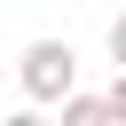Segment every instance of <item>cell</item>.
I'll return each mask as SVG.
<instances>
[{
	"label": "cell",
	"mask_w": 126,
	"mask_h": 126,
	"mask_svg": "<svg viewBox=\"0 0 126 126\" xmlns=\"http://www.w3.org/2000/svg\"><path fill=\"white\" fill-rule=\"evenodd\" d=\"M55 126H110V110H102V94H87V87H79V94L55 110Z\"/></svg>",
	"instance_id": "obj_2"
},
{
	"label": "cell",
	"mask_w": 126,
	"mask_h": 126,
	"mask_svg": "<svg viewBox=\"0 0 126 126\" xmlns=\"http://www.w3.org/2000/svg\"><path fill=\"white\" fill-rule=\"evenodd\" d=\"M110 63L126 71V16H110Z\"/></svg>",
	"instance_id": "obj_4"
},
{
	"label": "cell",
	"mask_w": 126,
	"mask_h": 126,
	"mask_svg": "<svg viewBox=\"0 0 126 126\" xmlns=\"http://www.w3.org/2000/svg\"><path fill=\"white\" fill-rule=\"evenodd\" d=\"M102 110H110V126H126V71H118V79L102 87Z\"/></svg>",
	"instance_id": "obj_3"
},
{
	"label": "cell",
	"mask_w": 126,
	"mask_h": 126,
	"mask_svg": "<svg viewBox=\"0 0 126 126\" xmlns=\"http://www.w3.org/2000/svg\"><path fill=\"white\" fill-rule=\"evenodd\" d=\"M0 126H55V118H47V110H8Z\"/></svg>",
	"instance_id": "obj_5"
},
{
	"label": "cell",
	"mask_w": 126,
	"mask_h": 126,
	"mask_svg": "<svg viewBox=\"0 0 126 126\" xmlns=\"http://www.w3.org/2000/svg\"><path fill=\"white\" fill-rule=\"evenodd\" d=\"M16 79H24V110H63L79 94V55L71 39H32L16 55Z\"/></svg>",
	"instance_id": "obj_1"
}]
</instances>
